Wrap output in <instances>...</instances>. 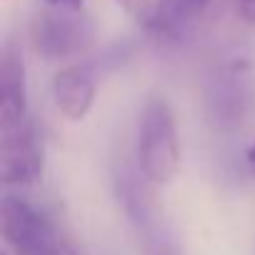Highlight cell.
I'll return each instance as SVG.
<instances>
[{"mask_svg": "<svg viewBox=\"0 0 255 255\" xmlns=\"http://www.w3.org/2000/svg\"><path fill=\"white\" fill-rule=\"evenodd\" d=\"M115 3L140 28L150 33H160V35L175 33L170 10H168V0H115Z\"/></svg>", "mask_w": 255, "mask_h": 255, "instance_id": "obj_9", "label": "cell"}, {"mask_svg": "<svg viewBox=\"0 0 255 255\" xmlns=\"http://www.w3.org/2000/svg\"><path fill=\"white\" fill-rule=\"evenodd\" d=\"M210 0H168V10H170V20L173 28L178 30L180 25H185L188 20L198 18L205 8H208Z\"/></svg>", "mask_w": 255, "mask_h": 255, "instance_id": "obj_10", "label": "cell"}, {"mask_svg": "<svg viewBox=\"0 0 255 255\" xmlns=\"http://www.w3.org/2000/svg\"><path fill=\"white\" fill-rule=\"evenodd\" d=\"M245 165H248V170L255 175V143H250V148L245 150Z\"/></svg>", "mask_w": 255, "mask_h": 255, "instance_id": "obj_13", "label": "cell"}, {"mask_svg": "<svg viewBox=\"0 0 255 255\" xmlns=\"http://www.w3.org/2000/svg\"><path fill=\"white\" fill-rule=\"evenodd\" d=\"M250 113V88L238 70H228L208 90V118L220 130L243 125Z\"/></svg>", "mask_w": 255, "mask_h": 255, "instance_id": "obj_6", "label": "cell"}, {"mask_svg": "<svg viewBox=\"0 0 255 255\" xmlns=\"http://www.w3.org/2000/svg\"><path fill=\"white\" fill-rule=\"evenodd\" d=\"M118 195L145 255H183L175 233L168 228L153 203V195L135 175L123 173L118 178Z\"/></svg>", "mask_w": 255, "mask_h": 255, "instance_id": "obj_3", "label": "cell"}, {"mask_svg": "<svg viewBox=\"0 0 255 255\" xmlns=\"http://www.w3.org/2000/svg\"><path fill=\"white\" fill-rule=\"evenodd\" d=\"M138 165L148 183L165 185L178 175L180 145L175 115L163 98L145 103L138 125Z\"/></svg>", "mask_w": 255, "mask_h": 255, "instance_id": "obj_1", "label": "cell"}, {"mask_svg": "<svg viewBox=\"0 0 255 255\" xmlns=\"http://www.w3.org/2000/svg\"><path fill=\"white\" fill-rule=\"evenodd\" d=\"M33 43L45 60H65L88 48L90 28L78 20L75 13H43L35 20Z\"/></svg>", "mask_w": 255, "mask_h": 255, "instance_id": "obj_5", "label": "cell"}, {"mask_svg": "<svg viewBox=\"0 0 255 255\" xmlns=\"http://www.w3.org/2000/svg\"><path fill=\"white\" fill-rule=\"evenodd\" d=\"M3 238L15 255H68V240L58 225L35 205L18 195H5L0 208Z\"/></svg>", "mask_w": 255, "mask_h": 255, "instance_id": "obj_2", "label": "cell"}, {"mask_svg": "<svg viewBox=\"0 0 255 255\" xmlns=\"http://www.w3.org/2000/svg\"><path fill=\"white\" fill-rule=\"evenodd\" d=\"M0 178L5 185H30L43 175L45 150L35 123L25 120L13 130H0Z\"/></svg>", "mask_w": 255, "mask_h": 255, "instance_id": "obj_4", "label": "cell"}, {"mask_svg": "<svg viewBox=\"0 0 255 255\" xmlns=\"http://www.w3.org/2000/svg\"><path fill=\"white\" fill-rule=\"evenodd\" d=\"M238 13L245 23L255 25V0H238Z\"/></svg>", "mask_w": 255, "mask_h": 255, "instance_id": "obj_12", "label": "cell"}, {"mask_svg": "<svg viewBox=\"0 0 255 255\" xmlns=\"http://www.w3.org/2000/svg\"><path fill=\"white\" fill-rule=\"evenodd\" d=\"M53 98L58 110L68 120H83L95 100V80L88 73V68L80 65H68L58 70L53 80Z\"/></svg>", "mask_w": 255, "mask_h": 255, "instance_id": "obj_8", "label": "cell"}, {"mask_svg": "<svg viewBox=\"0 0 255 255\" xmlns=\"http://www.w3.org/2000/svg\"><path fill=\"white\" fill-rule=\"evenodd\" d=\"M45 5H50L53 10H60V13H80L83 0H45Z\"/></svg>", "mask_w": 255, "mask_h": 255, "instance_id": "obj_11", "label": "cell"}, {"mask_svg": "<svg viewBox=\"0 0 255 255\" xmlns=\"http://www.w3.org/2000/svg\"><path fill=\"white\" fill-rule=\"evenodd\" d=\"M28 120L25 65L15 45H5L0 58V130H13Z\"/></svg>", "mask_w": 255, "mask_h": 255, "instance_id": "obj_7", "label": "cell"}]
</instances>
